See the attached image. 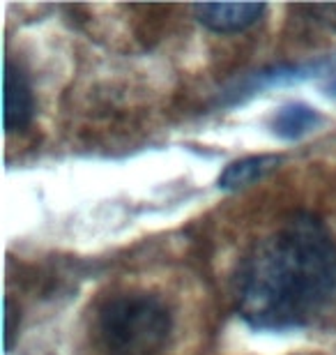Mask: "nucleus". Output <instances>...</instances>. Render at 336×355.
<instances>
[{"mask_svg": "<svg viewBox=\"0 0 336 355\" xmlns=\"http://www.w3.org/2000/svg\"><path fill=\"white\" fill-rule=\"evenodd\" d=\"M320 123H323V118H320V113L313 109V106L304 102H290V104H283L281 109L274 113V118H272V130H274L278 139L297 141L316 130Z\"/></svg>", "mask_w": 336, "mask_h": 355, "instance_id": "7", "label": "nucleus"}, {"mask_svg": "<svg viewBox=\"0 0 336 355\" xmlns=\"http://www.w3.org/2000/svg\"><path fill=\"white\" fill-rule=\"evenodd\" d=\"M278 164H281L278 155H251V157L235 159L221 171V175L217 178V184L224 191L245 189L256 180H260L263 175L274 171Z\"/></svg>", "mask_w": 336, "mask_h": 355, "instance_id": "6", "label": "nucleus"}, {"mask_svg": "<svg viewBox=\"0 0 336 355\" xmlns=\"http://www.w3.org/2000/svg\"><path fill=\"white\" fill-rule=\"evenodd\" d=\"M17 332H19V307L12 302V297H7L5 300V349L7 353L12 351Z\"/></svg>", "mask_w": 336, "mask_h": 355, "instance_id": "8", "label": "nucleus"}, {"mask_svg": "<svg viewBox=\"0 0 336 355\" xmlns=\"http://www.w3.org/2000/svg\"><path fill=\"white\" fill-rule=\"evenodd\" d=\"M198 24L214 33H240L258 24L265 14V5L260 3H203L194 5Z\"/></svg>", "mask_w": 336, "mask_h": 355, "instance_id": "3", "label": "nucleus"}, {"mask_svg": "<svg viewBox=\"0 0 336 355\" xmlns=\"http://www.w3.org/2000/svg\"><path fill=\"white\" fill-rule=\"evenodd\" d=\"M325 90L330 92V95H334V97H336V72H334V74H330V81H327Z\"/></svg>", "mask_w": 336, "mask_h": 355, "instance_id": "9", "label": "nucleus"}, {"mask_svg": "<svg viewBox=\"0 0 336 355\" xmlns=\"http://www.w3.org/2000/svg\"><path fill=\"white\" fill-rule=\"evenodd\" d=\"M325 67H330V62L318 60V62H311V65H278L272 69H263V72H256L249 76V79L240 81L238 86L231 90V95L235 97V102H238V99L256 95V92H260L265 88L288 86V83L309 79V76H316L318 72H323Z\"/></svg>", "mask_w": 336, "mask_h": 355, "instance_id": "5", "label": "nucleus"}, {"mask_svg": "<svg viewBox=\"0 0 336 355\" xmlns=\"http://www.w3.org/2000/svg\"><path fill=\"white\" fill-rule=\"evenodd\" d=\"M5 130L7 134L21 132L35 116V97L26 74L12 58H5Z\"/></svg>", "mask_w": 336, "mask_h": 355, "instance_id": "4", "label": "nucleus"}, {"mask_svg": "<svg viewBox=\"0 0 336 355\" xmlns=\"http://www.w3.org/2000/svg\"><path fill=\"white\" fill-rule=\"evenodd\" d=\"M336 302V243L318 217L295 212L242 261L238 311L254 330H302Z\"/></svg>", "mask_w": 336, "mask_h": 355, "instance_id": "1", "label": "nucleus"}, {"mask_svg": "<svg viewBox=\"0 0 336 355\" xmlns=\"http://www.w3.org/2000/svg\"><path fill=\"white\" fill-rule=\"evenodd\" d=\"M173 332V314L159 295L132 291L97 311V335L109 355H157Z\"/></svg>", "mask_w": 336, "mask_h": 355, "instance_id": "2", "label": "nucleus"}]
</instances>
